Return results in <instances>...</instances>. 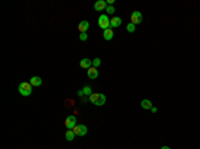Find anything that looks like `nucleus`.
Returning a JSON list of instances; mask_svg holds the SVG:
<instances>
[{"label":"nucleus","instance_id":"f257e3e1","mask_svg":"<svg viewBox=\"0 0 200 149\" xmlns=\"http://www.w3.org/2000/svg\"><path fill=\"white\" fill-rule=\"evenodd\" d=\"M90 101L92 104H95V105L100 106V105H104L105 101H107V97H105L103 93H92V95L90 96Z\"/></svg>","mask_w":200,"mask_h":149},{"label":"nucleus","instance_id":"f03ea898","mask_svg":"<svg viewBox=\"0 0 200 149\" xmlns=\"http://www.w3.org/2000/svg\"><path fill=\"white\" fill-rule=\"evenodd\" d=\"M19 93L21 96H29L32 93V85L31 83H21L19 84Z\"/></svg>","mask_w":200,"mask_h":149},{"label":"nucleus","instance_id":"7ed1b4c3","mask_svg":"<svg viewBox=\"0 0 200 149\" xmlns=\"http://www.w3.org/2000/svg\"><path fill=\"white\" fill-rule=\"evenodd\" d=\"M98 23H99V27H100L103 31H105V29H108L111 27V20L108 19L107 15H100Z\"/></svg>","mask_w":200,"mask_h":149},{"label":"nucleus","instance_id":"20e7f679","mask_svg":"<svg viewBox=\"0 0 200 149\" xmlns=\"http://www.w3.org/2000/svg\"><path fill=\"white\" fill-rule=\"evenodd\" d=\"M142 20H143V15H142V12H139V11L132 12V15H131V23L136 26V24H140V23H142Z\"/></svg>","mask_w":200,"mask_h":149},{"label":"nucleus","instance_id":"39448f33","mask_svg":"<svg viewBox=\"0 0 200 149\" xmlns=\"http://www.w3.org/2000/svg\"><path fill=\"white\" fill-rule=\"evenodd\" d=\"M72 131H73V133H75L76 136H85L87 135V132H88L87 126L83 125V124H81V125H76Z\"/></svg>","mask_w":200,"mask_h":149},{"label":"nucleus","instance_id":"423d86ee","mask_svg":"<svg viewBox=\"0 0 200 149\" xmlns=\"http://www.w3.org/2000/svg\"><path fill=\"white\" fill-rule=\"evenodd\" d=\"M64 125H65V128H68V129H73L76 125H78V124H76V117L75 116H68V117L65 118Z\"/></svg>","mask_w":200,"mask_h":149},{"label":"nucleus","instance_id":"0eeeda50","mask_svg":"<svg viewBox=\"0 0 200 149\" xmlns=\"http://www.w3.org/2000/svg\"><path fill=\"white\" fill-rule=\"evenodd\" d=\"M107 3H105L104 0H98L95 4H93V8H95V11H104V9H107Z\"/></svg>","mask_w":200,"mask_h":149},{"label":"nucleus","instance_id":"6e6552de","mask_svg":"<svg viewBox=\"0 0 200 149\" xmlns=\"http://www.w3.org/2000/svg\"><path fill=\"white\" fill-rule=\"evenodd\" d=\"M80 67L83 69H90L91 67H92V60H90V59H83V60L80 61Z\"/></svg>","mask_w":200,"mask_h":149},{"label":"nucleus","instance_id":"1a4fd4ad","mask_svg":"<svg viewBox=\"0 0 200 149\" xmlns=\"http://www.w3.org/2000/svg\"><path fill=\"white\" fill-rule=\"evenodd\" d=\"M31 85L32 87H40L41 84H43V80H41L39 76H33V77H31Z\"/></svg>","mask_w":200,"mask_h":149},{"label":"nucleus","instance_id":"9d476101","mask_svg":"<svg viewBox=\"0 0 200 149\" xmlns=\"http://www.w3.org/2000/svg\"><path fill=\"white\" fill-rule=\"evenodd\" d=\"M120 26H122V19H120V17L115 16L111 19V27H112V28H117V27H120Z\"/></svg>","mask_w":200,"mask_h":149},{"label":"nucleus","instance_id":"9b49d317","mask_svg":"<svg viewBox=\"0 0 200 149\" xmlns=\"http://www.w3.org/2000/svg\"><path fill=\"white\" fill-rule=\"evenodd\" d=\"M88 28H90V23H88L87 20L80 21V24H79V31H80V33L81 32H87Z\"/></svg>","mask_w":200,"mask_h":149},{"label":"nucleus","instance_id":"f8f14e48","mask_svg":"<svg viewBox=\"0 0 200 149\" xmlns=\"http://www.w3.org/2000/svg\"><path fill=\"white\" fill-rule=\"evenodd\" d=\"M88 77L90 79H96L99 76V72H98V69L95 68V67H91L90 69H88Z\"/></svg>","mask_w":200,"mask_h":149},{"label":"nucleus","instance_id":"ddd939ff","mask_svg":"<svg viewBox=\"0 0 200 149\" xmlns=\"http://www.w3.org/2000/svg\"><path fill=\"white\" fill-rule=\"evenodd\" d=\"M103 37H104V40H111V39L113 37V31L111 28L105 29V31L103 32Z\"/></svg>","mask_w":200,"mask_h":149},{"label":"nucleus","instance_id":"4468645a","mask_svg":"<svg viewBox=\"0 0 200 149\" xmlns=\"http://www.w3.org/2000/svg\"><path fill=\"white\" fill-rule=\"evenodd\" d=\"M75 133H73L72 129H67V132H65V140L67 141H72L73 138H75Z\"/></svg>","mask_w":200,"mask_h":149},{"label":"nucleus","instance_id":"2eb2a0df","mask_svg":"<svg viewBox=\"0 0 200 149\" xmlns=\"http://www.w3.org/2000/svg\"><path fill=\"white\" fill-rule=\"evenodd\" d=\"M142 108H143V109H151V108H152L151 100H148V99H144V100L142 101Z\"/></svg>","mask_w":200,"mask_h":149},{"label":"nucleus","instance_id":"dca6fc26","mask_svg":"<svg viewBox=\"0 0 200 149\" xmlns=\"http://www.w3.org/2000/svg\"><path fill=\"white\" fill-rule=\"evenodd\" d=\"M83 96H88V97H90L91 95H92V89H91V87H84V88H83Z\"/></svg>","mask_w":200,"mask_h":149},{"label":"nucleus","instance_id":"f3484780","mask_svg":"<svg viewBox=\"0 0 200 149\" xmlns=\"http://www.w3.org/2000/svg\"><path fill=\"white\" fill-rule=\"evenodd\" d=\"M100 63H102V60H100V59H99V57L93 59V61H92V67H95V68H96V67H99V65H100Z\"/></svg>","mask_w":200,"mask_h":149},{"label":"nucleus","instance_id":"a211bd4d","mask_svg":"<svg viewBox=\"0 0 200 149\" xmlns=\"http://www.w3.org/2000/svg\"><path fill=\"white\" fill-rule=\"evenodd\" d=\"M127 31H128V32H135V24L128 23V24H127Z\"/></svg>","mask_w":200,"mask_h":149},{"label":"nucleus","instance_id":"6ab92c4d","mask_svg":"<svg viewBox=\"0 0 200 149\" xmlns=\"http://www.w3.org/2000/svg\"><path fill=\"white\" fill-rule=\"evenodd\" d=\"M79 37H80V40H81V41H85V40H87V39H88V35H87V32H81V33H80V36H79Z\"/></svg>","mask_w":200,"mask_h":149},{"label":"nucleus","instance_id":"aec40b11","mask_svg":"<svg viewBox=\"0 0 200 149\" xmlns=\"http://www.w3.org/2000/svg\"><path fill=\"white\" fill-rule=\"evenodd\" d=\"M105 11H107V13H113V12H115V7H113V6H108Z\"/></svg>","mask_w":200,"mask_h":149},{"label":"nucleus","instance_id":"412c9836","mask_svg":"<svg viewBox=\"0 0 200 149\" xmlns=\"http://www.w3.org/2000/svg\"><path fill=\"white\" fill-rule=\"evenodd\" d=\"M151 112H152V113H156V112H157V108H155V106H152V108H151Z\"/></svg>","mask_w":200,"mask_h":149},{"label":"nucleus","instance_id":"4be33fe9","mask_svg":"<svg viewBox=\"0 0 200 149\" xmlns=\"http://www.w3.org/2000/svg\"><path fill=\"white\" fill-rule=\"evenodd\" d=\"M160 149H171V148H169V146H162Z\"/></svg>","mask_w":200,"mask_h":149}]
</instances>
